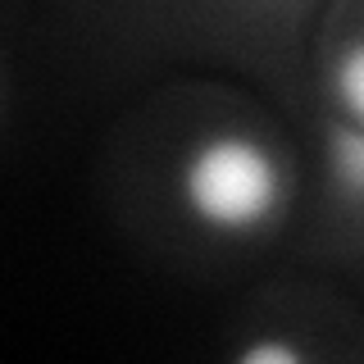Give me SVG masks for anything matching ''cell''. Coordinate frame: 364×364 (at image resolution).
<instances>
[{"label": "cell", "instance_id": "cell-4", "mask_svg": "<svg viewBox=\"0 0 364 364\" xmlns=\"http://www.w3.org/2000/svg\"><path fill=\"white\" fill-rule=\"evenodd\" d=\"M305 350L291 346V341H278V337H259V341H246L237 350V364H301Z\"/></svg>", "mask_w": 364, "mask_h": 364}, {"label": "cell", "instance_id": "cell-3", "mask_svg": "<svg viewBox=\"0 0 364 364\" xmlns=\"http://www.w3.org/2000/svg\"><path fill=\"white\" fill-rule=\"evenodd\" d=\"M328 96H333L341 119L364 128V37L333 55V64H328Z\"/></svg>", "mask_w": 364, "mask_h": 364}, {"label": "cell", "instance_id": "cell-2", "mask_svg": "<svg viewBox=\"0 0 364 364\" xmlns=\"http://www.w3.org/2000/svg\"><path fill=\"white\" fill-rule=\"evenodd\" d=\"M323 164L328 182L346 205H364V128L333 114L323 128Z\"/></svg>", "mask_w": 364, "mask_h": 364}, {"label": "cell", "instance_id": "cell-1", "mask_svg": "<svg viewBox=\"0 0 364 364\" xmlns=\"http://www.w3.org/2000/svg\"><path fill=\"white\" fill-rule=\"evenodd\" d=\"M287 168L278 151L242 128L210 132L178 164V200L187 219L214 237H255L287 210Z\"/></svg>", "mask_w": 364, "mask_h": 364}]
</instances>
